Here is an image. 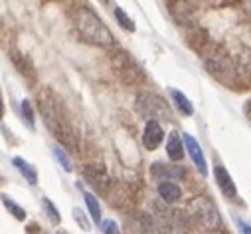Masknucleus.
<instances>
[{
	"label": "nucleus",
	"instance_id": "10",
	"mask_svg": "<svg viewBox=\"0 0 251 234\" xmlns=\"http://www.w3.org/2000/svg\"><path fill=\"white\" fill-rule=\"evenodd\" d=\"M12 163H14V167L20 171V175H22V177H24L30 185H36V183H38V173H36V169H34L28 161H24L22 157H14Z\"/></svg>",
	"mask_w": 251,
	"mask_h": 234
},
{
	"label": "nucleus",
	"instance_id": "21",
	"mask_svg": "<svg viewBox=\"0 0 251 234\" xmlns=\"http://www.w3.org/2000/svg\"><path fill=\"white\" fill-rule=\"evenodd\" d=\"M237 224H239V228H241V234H251V226H249L247 222H243V220H239Z\"/></svg>",
	"mask_w": 251,
	"mask_h": 234
},
{
	"label": "nucleus",
	"instance_id": "1",
	"mask_svg": "<svg viewBox=\"0 0 251 234\" xmlns=\"http://www.w3.org/2000/svg\"><path fill=\"white\" fill-rule=\"evenodd\" d=\"M74 20H75L77 32H79L81 38H85L87 42L97 44V46H103V48L115 44V38H113L111 30L101 22V18H99L91 8H85V6L77 8Z\"/></svg>",
	"mask_w": 251,
	"mask_h": 234
},
{
	"label": "nucleus",
	"instance_id": "7",
	"mask_svg": "<svg viewBox=\"0 0 251 234\" xmlns=\"http://www.w3.org/2000/svg\"><path fill=\"white\" fill-rule=\"evenodd\" d=\"M162 139H164V129H162V125H160L158 121H154V119L147 121L145 133H143V143H145V147H147L149 151H154V149L162 143Z\"/></svg>",
	"mask_w": 251,
	"mask_h": 234
},
{
	"label": "nucleus",
	"instance_id": "6",
	"mask_svg": "<svg viewBox=\"0 0 251 234\" xmlns=\"http://www.w3.org/2000/svg\"><path fill=\"white\" fill-rule=\"evenodd\" d=\"M214 179H216L220 191H222L227 199L239 201V199H237V189H235V183H233V179H231V175H229L222 165H218V167L214 169Z\"/></svg>",
	"mask_w": 251,
	"mask_h": 234
},
{
	"label": "nucleus",
	"instance_id": "15",
	"mask_svg": "<svg viewBox=\"0 0 251 234\" xmlns=\"http://www.w3.org/2000/svg\"><path fill=\"white\" fill-rule=\"evenodd\" d=\"M22 115L26 117V123L34 129L36 127V115H34V109H32V103L28 101V99H24L22 101Z\"/></svg>",
	"mask_w": 251,
	"mask_h": 234
},
{
	"label": "nucleus",
	"instance_id": "4",
	"mask_svg": "<svg viewBox=\"0 0 251 234\" xmlns=\"http://www.w3.org/2000/svg\"><path fill=\"white\" fill-rule=\"evenodd\" d=\"M190 208H194L196 218H198L206 228H216V226L220 224V214H218L216 206H214L208 199H204V197L194 199V201L190 203Z\"/></svg>",
	"mask_w": 251,
	"mask_h": 234
},
{
	"label": "nucleus",
	"instance_id": "23",
	"mask_svg": "<svg viewBox=\"0 0 251 234\" xmlns=\"http://www.w3.org/2000/svg\"><path fill=\"white\" fill-rule=\"evenodd\" d=\"M249 32H251V26H249Z\"/></svg>",
	"mask_w": 251,
	"mask_h": 234
},
{
	"label": "nucleus",
	"instance_id": "19",
	"mask_svg": "<svg viewBox=\"0 0 251 234\" xmlns=\"http://www.w3.org/2000/svg\"><path fill=\"white\" fill-rule=\"evenodd\" d=\"M101 228H103V234H121L119 224H117L115 220H111V218L103 220V222H101Z\"/></svg>",
	"mask_w": 251,
	"mask_h": 234
},
{
	"label": "nucleus",
	"instance_id": "3",
	"mask_svg": "<svg viewBox=\"0 0 251 234\" xmlns=\"http://www.w3.org/2000/svg\"><path fill=\"white\" fill-rule=\"evenodd\" d=\"M137 107H139L141 113H145L149 117V121L151 119H154V121H158V119H170V117H172L168 103L162 97L154 95V93H141L137 97Z\"/></svg>",
	"mask_w": 251,
	"mask_h": 234
},
{
	"label": "nucleus",
	"instance_id": "5",
	"mask_svg": "<svg viewBox=\"0 0 251 234\" xmlns=\"http://www.w3.org/2000/svg\"><path fill=\"white\" fill-rule=\"evenodd\" d=\"M182 139H184V147H186L188 155H190V159H192V163L196 165V169L200 171V175H202V177H208V163H206V157H204V153H202L200 143H198L192 135H188V133H184Z\"/></svg>",
	"mask_w": 251,
	"mask_h": 234
},
{
	"label": "nucleus",
	"instance_id": "2",
	"mask_svg": "<svg viewBox=\"0 0 251 234\" xmlns=\"http://www.w3.org/2000/svg\"><path fill=\"white\" fill-rule=\"evenodd\" d=\"M42 113H44V121L50 127V131L68 147H75V133L68 121V117L64 109L55 103V99H44L42 101Z\"/></svg>",
	"mask_w": 251,
	"mask_h": 234
},
{
	"label": "nucleus",
	"instance_id": "22",
	"mask_svg": "<svg viewBox=\"0 0 251 234\" xmlns=\"http://www.w3.org/2000/svg\"><path fill=\"white\" fill-rule=\"evenodd\" d=\"M245 10L251 14V2H245Z\"/></svg>",
	"mask_w": 251,
	"mask_h": 234
},
{
	"label": "nucleus",
	"instance_id": "16",
	"mask_svg": "<svg viewBox=\"0 0 251 234\" xmlns=\"http://www.w3.org/2000/svg\"><path fill=\"white\" fill-rule=\"evenodd\" d=\"M42 205H44V208H46V214H48V218H50L53 224H59L61 216H59L57 208L51 205V201H50V199H44V201H42Z\"/></svg>",
	"mask_w": 251,
	"mask_h": 234
},
{
	"label": "nucleus",
	"instance_id": "9",
	"mask_svg": "<svg viewBox=\"0 0 251 234\" xmlns=\"http://www.w3.org/2000/svg\"><path fill=\"white\" fill-rule=\"evenodd\" d=\"M158 195H160V199L166 201V203H176V201L182 197V191H180V187H178L176 183L162 181V183L158 185Z\"/></svg>",
	"mask_w": 251,
	"mask_h": 234
},
{
	"label": "nucleus",
	"instance_id": "14",
	"mask_svg": "<svg viewBox=\"0 0 251 234\" xmlns=\"http://www.w3.org/2000/svg\"><path fill=\"white\" fill-rule=\"evenodd\" d=\"M2 203H4V206H6L18 220H24V218H26V210H24L22 206H18L12 199H8V195H2Z\"/></svg>",
	"mask_w": 251,
	"mask_h": 234
},
{
	"label": "nucleus",
	"instance_id": "8",
	"mask_svg": "<svg viewBox=\"0 0 251 234\" xmlns=\"http://www.w3.org/2000/svg\"><path fill=\"white\" fill-rule=\"evenodd\" d=\"M182 137L176 133V131H172L170 135H168V141H166V155H168V159L170 161H182V157H184V149L186 147H182Z\"/></svg>",
	"mask_w": 251,
	"mask_h": 234
},
{
	"label": "nucleus",
	"instance_id": "17",
	"mask_svg": "<svg viewBox=\"0 0 251 234\" xmlns=\"http://www.w3.org/2000/svg\"><path fill=\"white\" fill-rule=\"evenodd\" d=\"M53 157H55V159L59 161V165L64 167V171H68V173L72 171V161L68 159V155H66L64 151H61L59 147H53Z\"/></svg>",
	"mask_w": 251,
	"mask_h": 234
},
{
	"label": "nucleus",
	"instance_id": "13",
	"mask_svg": "<svg viewBox=\"0 0 251 234\" xmlns=\"http://www.w3.org/2000/svg\"><path fill=\"white\" fill-rule=\"evenodd\" d=\"M113 12H115V18L119 20V24H121L125 30H127V32H135V28H137V26H135V22L131 20V16H129L127 12H125L123 8H119V6H117Z\"/></svg>",
	"mask_w": 251,
	"mask_h": 234
},
{
	"label": "nucleus",
	"instance_id": "11",
	"mask_svg": "<svg viewBox=\"0 0 251 234\" xmlns=\"http://www.w3.org/2000/svg\"><path fill=\"white\" fill-rule=\"evenodd\" d=\"M172 93V99H174V103H176V107L184 113V115H192L194 113V105L188 101V97L182 93V91H178V89H172L170 91Z\"/></svg>",
	"mask_w": 251,
	"mask_h": 234
},
{
	"label": "nucleus",
	"instance_id": "12",
	"mask_svg": "<svg viewBox=\"0 0 251 234\" xmlns=\"http://www.w3.org/2000/svg\"><path fill=\"white\" fill-rule=\"evenodd\" d=\"M83 201H85V206H87L93 222H101V206H99L97 199L91 193H83Z\"/></svg>",
	"mask_w": 251,
	"mask_h": 234
},
{
	"label": "nucleus",
	"instance_id": "18",
	"mask_svg": "<svg viewBox=\"0 0 251 234\" xmlns=\"http://www.w3.org/2000/svg\"><path fill=\"white\" fill-rule=\"evenodd\" d=\"M164 173V175H172V177H182L184 175V169H166L162 163H154V169H152V175H156V173Z\"/></svg>",
	"mask_w": 251,
	"mask_h": 234
},
{
	"label": "nucleus",
	"instance_id": "20",
	"mask_svg": "<svg viewBox=\"0 0 251 234\" xmlns=\"http://www.w3.org/2000/svg\"><path fill=\"white\" fill-rule=\"evenodd\" d=\"M74 212H75V218H77V222H79V224H81V228H83V230H87V232H89V230H91V224H89V222H87V220H85V218H83V212H81V210H79V208H75V210H74Z\"/></svg>",
	"mask_w": 251,
	"mask_h": 234
}]
</instances>
